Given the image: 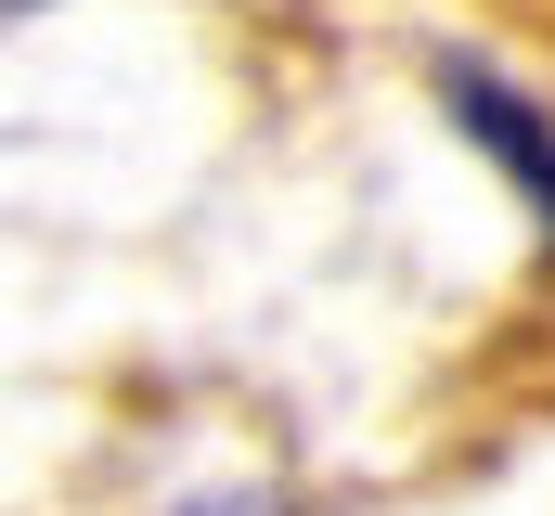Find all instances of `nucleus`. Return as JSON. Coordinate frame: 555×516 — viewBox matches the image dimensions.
<instances>
[{
    "instance_id": "f257e3e1",
    "label": "nucleus",
    "mask_w": 555,
    "mask_h": 516,
    "mask_svg": "<svg viewBox=\"0 0 555 516\" xmlns=\"http://www.w3.org/2000/svg\"><path fill=\"white\" fill-rule=\"evenodd\" d=\"M426 78H439L452 129H465V142H478V155L530 194V220L555 233V129H543V104H530V91H504V78H491V65H465V52H439Z\"/></svg>"
}]
</instances>
